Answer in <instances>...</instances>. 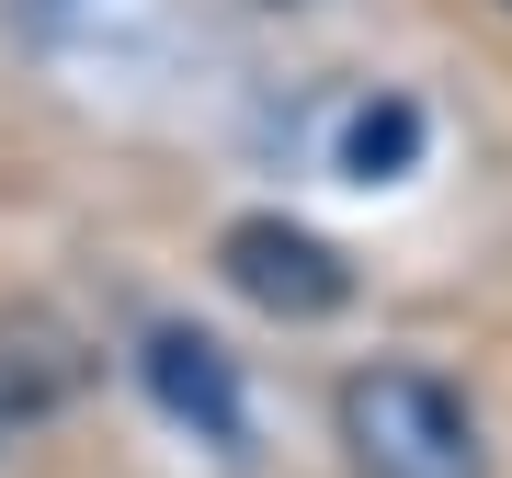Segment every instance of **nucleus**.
Segmentation results:
<instances>
[{
	"instance_id": "obj_3",
	"label": "nucleus",
	"mask_w": 512,
	"mask_h": 478,
	"mask_svg": "<svg viewBox=\"0 0 512 478\" xmlns=\"http://www.w3.org/2000/svg\"><path fill=\"white\" fill-rule=\"evenodd\" d=\"M137 376H148V399H160V410H171V422H183L194 444H217V456H239V444H251L239 376H228V353L205 342V331H148Z\"/></svg>"
},
{
	"instance_id": "obj_2",
	"label": "nucleus",
	"mask_w": 512,
	"mask_h": 478,
	"mask_svg": "<svg viewBox=\"0 0 512 478\" xmlns=\"http://www.w3.org/2000/svg\"><path fill=\"white\" fill-rule=\"evenodd\" d=\"M217 274L251 296L262 319H330V308H353V262L330 251L319 228H296V217H239L217 239Z\"/></svg>"
},
{
	"instance_id": "obj_4",
	"label": "nucleus",
	"mask_w": 512,
	"mask_h": 478,
	"mask_svg": "<svg viewBox=\"0 0 512 478\" xmlns=\"http://www.w3.org/2000/svg\"><path fill=\"white\" fill-rule=\"evenodd\" d=\"M57 399H80V342L57 319H0V444L46 422Z\"/></svg>"
},
{
	"instance_id": "obj_1",
	"label": "nucleus",
	"mask_w": 512,
	"mask_h": 478,
	"mask_svg": "<svg viewBox=\"0 0 512 478\" xmlns=\"http://www.w3.org/2000/svg\"><path fill=\"white\" fill-rule=\"evenodd\" d=\"M342 444H353V478H490L467 399L421 365L342 376Z\"/></svg>"
},
{
	"instance_id": "obj_6",
	"label": "nucleus",
	"mask_w": 512,
	"mask_h": 478,
	"mask_svg": "<svg viewBox=\"0 0 512 478\" xmlns=\"http://www.w3.org/2000/svg\"><path fill=\"white\" fill-rule=\"evenodd\" d=\"M501 12H512V0H501Z\"/></svg>"
},
{
	"instance_id": "obj_5",
	"label": "nucleus",
	"mask_w": 512,
	"mask_h": 478,
	"mask_svg": "<svg viewBox=\"0 0 512 478\" xmlns=\"http://www.w3.org/2000/svg\"><path fill=\"white\" fill-rule=\"evenodd\" d=\"M410 160H421V114H410L399 92L353 103V126H342V183H399Z\"/></svg>"
}]
</instances>
